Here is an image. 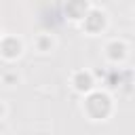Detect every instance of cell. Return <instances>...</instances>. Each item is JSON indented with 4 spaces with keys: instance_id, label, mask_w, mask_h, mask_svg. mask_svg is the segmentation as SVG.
I'll list each match as a JSON object with an SVG mask.
<instances>
[{
    "instance_id": "cell-1",
    "label": "cell",
    "mask_w": 135,
    "mask_h": 135,
    "mask_svg": "<svg viewBox=\"0 0 135 135\" xmlns=\"http://www.w3.org/2000/svg\"><path fill=\"white\" fill-rule=\"evenodd\" d=\"M2 55L4 57H8V59H13V57H17L19 55V51H21V44H19V40L17 38H6L4 42H2Z\"/></svg>"
},
{
    "instance_id": "cell-2",
    "label": "cell",
    "mask_w": 135,
    "mask_h": 135,
    "mask_svg": "<svg viewBox=\"0 0 135 135\" xmlns=\"http://www.w3.org/2000/svg\"><path fill=\"white\" fill-rule=\"evenodd\" d=\"M91 84H93V80H91L89 74H84V72H78V74H76V78H74V86H76L78 91H89Z\"/></svg>"
}]
</instances>
